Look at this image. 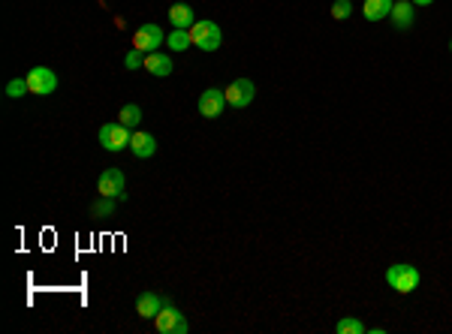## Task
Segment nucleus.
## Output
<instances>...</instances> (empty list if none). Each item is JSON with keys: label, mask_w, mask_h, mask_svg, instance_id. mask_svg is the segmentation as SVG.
Masks as SVG:
<instances>
[{"label": "nucleus", "mask_w": 452, "mask_h": 334, "mask_svg": "<svg viewBox=\"0 0 452 334\" xmlns=\"http://www.w3.org/2000/svg\"><path fill=\"white\" fill-rule=\"evenodd\" d=\"M190 42L196 45V49L202 51H217L223 42V33L220 27H217L214 22H196L193 27H190Z\"/></svg>", "instance_id": "nucleus-1"}, {"label": "nucleus", "mask_w": 452, "mask_h": 334, "mask_svg": "<svg viewBox=\"0 0 452 334\" xmlns=\"http://www.w3.org/2000/svg\"><path fill=\"white\" fill-rule=\"evenodd\" d=\"M419 280H422L419 268H413V265H389V271H386V283L401 295L413 292V289L419 286Z\"/></svg>", "instance_id": "nucleus-2"}, {"label": "nucleus", "mask_w": 452, "mask_h": 334, "mask_svg": "<svg viewBox=\"0 0 452 334\" xmlns=\"http://www.w3.org/2000/svg\"><path fill=\"white\" fill-rule=\"evenodd\" d=\"M130 139H133V133H130V126H124L121 121L118 124H103L99 126V144H103L106 151H124V148H130Z\"/></svg>", "instance_id": "nucleus-3"}, {"label": "nucleus", "mask_w": 452, "mask_h": 334, "mask_svg": "<svg viewBox=\"0 0 452 334\" xmlns=\"http://www.w3.org/2000/svg\"><path fill=\"white\" fill-rule=\"evenodd\" d=\"M154 325H157L160 334H187V328H190L184 313H178L172 304H163V310L154 316Z\"/></svg>", "instance_id": "nucleus-4"}, {"label": "nucleus", "mask_w": 452, "mask_h": 334, "mask_svg": "<svg viewBox=\"0 0 452 334\" xmlns=\"http://www.w3.org/2000/svg\"><path fill=\"white\" fill-rule=\"evenodd\" d=\"M27 87H31V94L36 97H49L58 90V76L49 69V67H33L31 72H27Z\"/></svg>", "instance_id": "nucleus-5"}, {"label": "nucleus", "mask_w": 452, "mask_h": 334, "mask_svg": "<svg viewBox=\"0 0 452 334\" xmlns=\"http://www.w3.org/2000/svg\"><path fill=\"white\" fill-rule=\"evenodd\" d=\"M257 97V87H253L250 78H235L229 87H226V103L235 106V108H248Z\"/></svg>", "instance_id": "nucleus-6"}, {"label": "nucleus", "mask_w": 452, "mask_h": 334, "mask_svg": "<svg viewBox=\"0 0 452 334\" xmlns=\"http://www.w3.org/2000/svg\"><path fill=\"white\" fill-rule=\"evenodd\" d=\"M97 193L106 199H124V172L121 169H106L97 178Z\"/></svg>", "instance_id": "nucleus-7"}, {"label": "nucleus", "mask_w": 452, "mask_h": 334, "mask_svg": "<svg viewBox=\"0 0 452 334\" xmlns=\"http://www.w3.org/2000/svg\"><path fill=\"white\" fill-rule=\"evenodd\" d=\"M160 45H163V31H160V24H142L139 31H136V36H133V49H139L142 54L157 51Z\"/></svg>", "instance_id": "nucleus-8"}, {"label": "nucleus", "mask_w": 452, "mask_h": 334, "mask_svg": "<svg viewBox=\"0 0 452 334\" xmlns=\"http://www.w3.org/2000/svg\"><path fill=\"white\" fill-rule=\"evenodd\" d=\"M226 106H229L226 103V90H220V87H208V90H202V97H199V115L202 117H217Z\"/></svg>", "instance_id": "nucleus-9"}, {"label": "nucleus", "mask_w": 452, "mask_h": 334, "mask_svg": "<svg viewBox=\"0 0 452 334\" xmlns=\"http://www.w3.org/2000/svg\"><path fill=\"white\" fill-rule=\"evenodd\" d=\"M142 67L148 69L151 76H157V78L172 76V58H169V54H163V51H148V54H145Z\"/></svg>", "instance_id": "nucleus-10"}, {"label": "nucleus", "mask_w": 452, "mask_h": 334, "mask_svg": "<svg viewBox=\"0 0 452 334\" xmlns=\"http://www.w3.org/2000/svg\"><path fill=\"white\" fill-rule=\"evenodd\" d=\"M130 151H133L139 160H148V157H154V153H157V139H154L151 133L136 130L133 139H130Z\"/></svg>", "instance_id": "nucleus-11"}, {"label": "nucleus", "mask_w": 452, "mask_h": 334, "mask_svg": "<svg viewBox=\"0 0 452 334\" xmlns=\"http://www.w3.org/2000/svg\"><path fill=\"white\" fill-rule=\"evenodd\" d=\"M160 310H163V298L157 292H142L136 298V313L145 316V319H154Z\"/></svg>", "instance_id": "nucleus-12"}, {"label": "nucleus", "mask_w": 452, "mask_h": 334, "mask_svg": "<svg viewBox=\"0 0 452 334\" xmlns=\"http://www.w3.org/2000/svg\"><path fill=\"white\" fill-rule=\"evenodd\" d=\"M169 24H172V27H178V31H190V27L196 24L193 9H190L187 3H175V6H169Z\"/></svg>", "instance_id": "nucleus-13"}, {"label": "nucleus", "mask_w": 452, "mask_h": 334, "mask_svg": "<svg viewBox=\"0 0 452 334\" xmlns=\"http://www.w3.org/2000/svg\"><path fill=\"white\" fill-rule=\"evenodd\" d=\"M413 3L410 0H395V6H392V12H389V18H392V24L398 27V31H407V27L413 24Z\"/></svg>", "instance_id": "nucleus-14"}, {"label": "nucleus", "mask_w": 452, "mask_h": 334, "mask_svg": "<svg viewBox=\"0 0 452 334\" xmlns=\"http://www.w3.org/2000/svg\"><path fill=\"white\" fill-rule=\"evenodd\" d=\"M395 0H365V6H362V12H365L368 22H383L392 12Z\"/></svg>", "instance_id": "nucleus-15"}, {"label": "nucleus", "mask_w": 452, "mask_h": 334, "mask_svg": "<svg viewBox=\"0 0 452 334\" xmlns=\"http://www.w3.org/2000/svg\"><path fill=\"white\" fill-rule=\"evenodd\" d=\"M118 121H121L124 126H139L142 124V108L136 106V103H127V106H121V112H118Z\"/></svg>", "instance_id": "nucleus-16"}, {"label": "nucleus", "mask_w": 452, "mask_h": 334, "mask_svg": "<svg viewBox=\"0 0 452 334\" xmlns=\"http://www.w3.org/2000/svg\"><path fill=\"white\" fill-rule=\"evenodd\" d=\"M166 45L172 51H187V45H193L190 42V31H178V27H172V33L166 36Z\"/></svg>", "instance_id": "nucleus-17"}, {"label": "nucleus", "mask_w": 452, "mask_h": 334, "mask_svg": "<svg viewBox=\"0 0 452 334\" xmlns=\"http://www.w3.org/2000/svg\"><path fill=\"white\" fill-rule=\"evenodd\" d=\"M112 214H115V202L112 199H106V196L90 205V217H112Z\"/></svg>", "instance_id": "nucleus-18"}, {"label": "nucleus", "mask_w": 452, "mask_h": 334, "mask_svg": "<svg viewBox=\"0 0 452 334\" xmlns=\"http://www.w3.org/2000/svg\"><path fill=\"white\" fill-rule=\"evenodd\" d=\"M334 331H338V334H362V331H365V325H362L359 319H350V316H347V319H341L338 325H334Z\"/></svg>", "instance_id": "nucleus-19"}, {"label": "nucleus", "mask_w": 452, "mask_h": 334, "mask_svg": "<svg viewBox=\"0 0 452 334\" xmlns=\"http://www.w3.org/2000/svg\"><path fill=\"white\" fill-rule=\"evenodd\" d=\"M27 90H31V87H27V78H13V81L6 85V97L18 99V97H24Z\"/></svg>", "instance_id": "nucleus-20"}, {"label": "nucleus", "mask_w": 452, "mask_h": 334, "mask_svg": "<svg viewBox=\"0 0 452 334\" xmlns=\"http://www.w3.org/2000/svg\"><path fill=\"white\" fill-rule=\"evenodd\" d=\"M350 12H353V3H350V0H334V3H332V18H338V22L350 18Z\"/></svg>", "instance_id": "nucleus-21"}, {"label": "nucleus", "mask_w": 452, "mask_h": 334, "mask_svg": "<svg viewBox=\"0 0 452 334\" xmlns=\"http://www.w3.org/2000/svg\"><path fill=\"white\" fill-rule=\"evenodd\" d=\"M124 63H127V69H136L139 63H145L142 51H139V49H130V51H127V58H124Z\"/></svg>", "instance_id": "nucleus-22"}, {"label": "nucleus", "mask_w": 452, "mask_h": 334, "mask_svg": "<svg viewBox=\"0 0 452 334\" xmlns=\"http://www.w3.org/2000/svg\"><path fill=\"white\" fill-rule=\"evenodd\" d=\"M410 3H416V6H428V3H434V0H410Z\"/></svg>", "instance_id": "nucleus-23"}, {"label": "nucleus", "mask_w": 452, "mask_h": 334, "mask_svg": "<svg viewBox=\"0 0 452 334\" xmlns=\"http://www.w3.org/2000/svg\"><path fill=\"white\" fill-rule=\"evenodd\" d=\"M449 51H452V40H449Z\"/></svg>", "instance_id": "nucleus-24"}]
</instances>
